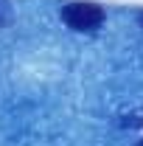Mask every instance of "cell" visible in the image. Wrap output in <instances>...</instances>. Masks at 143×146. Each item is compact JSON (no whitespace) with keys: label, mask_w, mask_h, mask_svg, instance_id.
Here are the masks:
<instances>
[{"label":"cell","mask_w":143,"mask_h":146,"mask_svg":"<svg viewBox=\"0 0 143 146\" xmlns=\"http://www.w3.org/2000/svg\"><path fill=\"white\" fill-rule=\"evenodd\" d=\"M62 20L73 31H95V28H101L107 14L98 3H68L62 9Z\"/></svg>","instance_id":"obj_1"},{"label":"cell","mask_w":143,"mask_h":146,"mask_svg":"<svg viewBox=\"0 0 143 146\" xmlns=\"http://www.w3.org/2000/svg\"><path fill=\"white\" fill-rule=\"evenodd\" d=\"M11 23V3L9 0H0V31Z\"/></svg>","instance_id":"obj_2"},{"label":"cell","mask_w":143,"mask_h":146,"mask_svg":"<svg viewBox=\"0 0 143 146\" xmlns=\"http://www.w3.org/2000/svg\"><path fill=\"white\" fill-rule=\"evenodd\" d=\"M138 23H140V25H143V11H138Z\"/></svg>","instance_id":"obj_3"},{"label":"cell","mask_w":143,"mask_h":146,"mask_svg":"<svg viewBox=\"0 0 143 146\" xmlns=\"http://www.w3.org/2000/svg\"><path fill=\"white\" fill-rule=\"evenodd\" d=\"M138 146H143V141H138Z\"/></svg>","instance_id":"obj_4"}]
</instances>
